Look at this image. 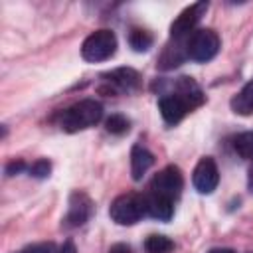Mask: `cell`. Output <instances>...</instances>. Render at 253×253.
I'll return each instance as SVG.
<instances>
[{
    "label": "cell",
    "mask_w": 253,
    "mask_h": 253,
    "mask_svg": "<svg viewBox=\"0 0 253 253\" xmlns=\"http://www.w3.org/2000/svg\"><path fill=\"white\" fill-rule=\"evenodd\" d=\"M103 117V107L95 99H81L61 113L59 126L65 132H79L97 125Z\"/></svg>",
    "instance_id": "6da1fadb"
},
{
    "label": "cell",
    "mask_w": 253,
    "mask_h": 253,
    "mask_svg": "<svg viewBox=\"0 0 253 253\" xmlns=\"http://www.w3.org/2000/svg\"><path fill=\"white\" fill-rule=\"evenodd\" d=\"M109 215L119 225H134L146 215V198L142 194H121L113 200L109 208Z\"/></svg>",
    "instance_id": "7a4b0ae2"
},
{
    "label": "cell",
    "mask_w": 253,
    "mask_h": 253,
    "mask_svg": "<svg viewBox=\"0 0 253 253\" xmlns=\"http://www.w3.org/2000/svg\"><path fill=\"white\" fill-rule=\"evenodd\" d=\"M117 51V36L111 30H97L89 34L81 45V55L85 61L99 63L111 59Z\"/></svg>",
    "instance_id": "3957f363"
},
{
    "label": "cell",
    "mask_w": 253,
    "mask_h": 253,
    "mask_svg": "<svg viewBox=\"0 0 253 253\" xmlns=\"http://www.w3.org/2000/svg\"><path fill=\"white\" fill-rule=\"evenodd\" d=\"M182 188H184V176H182V170L174 164L162 168L150 182V192L152 196H158L162 200H168V202H176L182 194Z\"/></svg>",
    "instance_id": "277c9868"
},
{
    "label": "cell",
    "mask_w": 253,
    "mask_h": 253,
    "mask_svg": "<svg viewBox=\"0 0 253 253\" xmlns=\"http://www.w3.org/2000/svg\"><path fill=\"white\" fill-rule=\"evenodd\" d=\"M217 51H219V36L210 28L196 30L188 38V57L198 63H206L213 59Z\"/></svg>",
    "instance_id": "5b68a950"
},
{
    "label": "cell",
    "mask_w": 253,
    "mask_h": 253,
    "mask_svg": "<svg viewBox=\"0 0 253 253\" xmlns=\"http://www.w3.org/2000/svg\"><path fill=\"white\" fill-rule=\"evenodd\" d=\"M140 87V73L134 71L132 67H117L113 71L103 73V83L99 91L109 93V95H119V93H134Z\"/></svg>",
    "instance_id": "8992f818"
},
{
    "label": "cell",
    "mask_w": 253,
    "mask_h": 253,
    "mask_svg": "<svg viewBox=\"0 0 253 253\" xmlns=\"http://www.w3.org/2000/svg\"><path fill=\"white\" fill-rule=\"evenodd\" d=\"M208 10V2H196L188 8H184L178 18L170 26V38L172 40H188L196 32V24Z\"/></svg>",
    "instance_id": "52a82bcc"
},
{
    "label": "cell",
    "mask_w": 253,
    "mask_h": 253,
    "mask_svg": "<svg viewBox=\"0 0 253 253\" xmlns=\"http://www.w3.org/2000/svg\"><path fill=\"white\" fill-rule=\"evenodd\" d=\"M192 182H194V188H196L200 194H211V192L217 188L219 170H217V164H215V160H213L211 156L200 158V162H198L196 168H194Z\"/></svg>",
    "instance_id": "ba28073f"
},
{
    "label": "cell",
    "mask_w": 253,
    "mask_h": 253,
    "mask_svg": "<svg viewBox=\"0 0 253 253\" xmlns=\"http://www.w3.org/2000/svg\"><path fill=\"white\" fill-rule=\"evenodd\" d=\"M91 211H93L91 198L77 190L69 196V208H67V213L63 217V225L65 227H79L91 217Z\"/></svg>",
    "instance_id": "9c48e42d"
},
{
    "label": "cell",
    "mask_w": 253,
    "mask_h": 253,
    "mask_svg": "<svg viewBox=\"0 0 253 253\" xmlns=\"http://www.w3.org/2000/svg\"><path fill=\"white\" fill-rule=\"evenodd\" d=\"M158 109H160L162 119L168 125H178L192 111V107L186 103V99H182L178 93H166V95H162L158 99Z\"/></svg>",
    "instance_id": "30bf717a"
},
{
    "label": "cell",
    "mask_w": 253,
    "mask_h": 253,
    "mask_svg": "<svg viewBox=\"0 0 253 253\" xmlns=\"http://www.w3.org/2000/svg\"><path fill=\"white\" fill-rule=\"evenodd\" d=\"M186 57H188V40H172L170 38V43H166V47L162 49L156 65L160 69H174Z\"/></svg>",
    "instance_id": "8fae6325"
},
{
    "label": "cell",
    "mask_w": 253,
    "mask_h": 253,
    "mask_svg": "<svg viewBox=\"0 0 253 253\" xmlns=\"http://www.w3.org/2000/svg\"><path fill=\"white\" fill-rule=\"evenodd\" d=\"M154 164V154L142 146V144H134L130 150V176L134 182L142 180V176L148 172V168Z\"/></svg>",
    "instance_id": "7c38bea8"
},
{
    "label": "cell",
    "mask_w": 253,
    "mask_h": 253,
    "mask_svg": "<svg viewBox=\"0 0 253 253\" xmlns=\"http://www.w3.org/2000/svg\"><path fill=\"white\" fill-rule=\"evenodd\" d=\"M146 213L158 221H168L174 213V204L168 202V200H162L158 196H152V194H146Z\"/></svg>",
    "instance_id": "4fadbf2b"
},
{
    "label": "cell",
    "mask_w": 253,
    "mask_h": 253,
    "mask_svg": "<svg viewBox=\"0 0 253 253\" xmlns=\"http://www.w3.org/2000/svg\"><path fill=\"white\" fill-rule=\"evenodd\" d=\"M229 105H231V111L241 117L253 115V79L243 85V89L231 99Z\"/></svg>",
    "instance_id": "5bb4252c"
},
{
    "label": "cell",
    "mask_w": 253,
    "mask_h": 253,
    "mask_svg": "<svg viewBox=\"0 0 253 253\" xmlns=\"http://www.w3.org/2000/svg\"><path fill=\"white\" fill-rule=\"evenodd\" d=\"M152 42H154V38H152V34H150L148 30L132 28V30L128 32V43H130V47H132L134 51H138V53L148 51V49L152 47Z\"/></svg>",
    "instance_id": "9a60e30c"
},
{
    "label": "cell",
    "mask_w": 253,
    "mask_h": 253,
    "mask_svg": "<svg viewBox=\"0 0 253 253\" xmlns=\"http://www.w3.org/2000/svg\"><path fill=\"white\" fill-rule=\"evenodd\" d=\"M144 249H146V253H172L174 251V241L166 235L152 233L144 239Z\"/></svg>",
    "instance_id": "2e32d148"
},
{
    "label": "cell",
    "mask_w": 253,
    "mask_h": 253,
    "mask_svg": "<svg viewBox=\"0 0 253 253\" xmlns=\"http://www.w3.org/2000/svg\"><path fill=\"white\" fill-rule=\"evenodd\" d=\"M233 148L241 158H249L253 160V130L241 132L233 138Z\"/></svg>",
    "instance_id": "e0dca14e"
},
{
    "label": "cell",
    "mask_w": 253,
    "mask_h": 253,
    "mask_svg": "<svg viewBox=\"0 0 253 253\" xmlns=\"http://www.w3.org/2000/svg\"><path fill=\"white\" fill-rule=\"evenodd\" d=\"M105 128H107V132H111V134H125V132H128V128H130V121H128L125 115L115 113V115H111V117L105 121Z\"/></svg>",
    "instance_id": "ac0fdd59"
},
{
    "label": "cell",
    "mask_w": 253,
    "mask_h": 253,
    "mask_svg": "<svg viewBox=\"0 0 253 253\" xmlns=\"http://www.w3.org/2000/svg\"><path fill=\"white\" fill-rule=\"evenodd\" d=\"M16 253H57V249H55V243H51V241H42V243L26 245V247H22V249L16 251Z\"/></svg>",
    "instance_id": "d6986e66"
},
{
    "label": "cell",
    "mask_w": 253,
    "mask_h": 253,
    "mask_svg": "<svg viewBox=\"0 0 253 253\" xmlns=\"http://www.w3.org/2000/svg\"><path fill=\"white\" fill-rule=\"evenodd\" d=\"M51 172V164L45 160V158H40L36 160L32 166H30V174L36 176V178H47Z\"/></svg>",
    "instance_id": "ffe728a7"
},
{
    "label": "cell",
    "mask_w": 253,
    "mask_h": 253,
    "mask_svg": "<svg viewBox=\"0 0 253 253\" xmlns=\"http://www.w3.org/2000/svg\"><path fill=\"white\" fill-rule=\"evenodd\" d=\"M24 166H26V164H24L22 160H14V162H10V164L6 166V174H10V176H12V174H16V172L24 170Z\"/></svg>",
    "instance_id": "44dd1931"
},
{
    "label": "cell",
    "mask_w": 253,
    "mask_h": 253,
    "mask_svg": "<svg viewBox=\"0 0 253 253\" xmlns=\"http://www.w3.org/2000/svg\"><path fill=\"white\" fill-rule=\"evenodd\" d=\"M109 253H132V249H130V245H126V243H115V245L109 249Z\"/></svg>",
    "instance_id": "7402d4cb"
},
{
    "label": "cell",
    "mask_w": 253,
    "mask_h": 253,
    "mask_svg": "<svg viewBox=\"0 0 253 253\" xmlns=\"http://www.w3.org/2000/svg\"><path fill=\"white\" fill-rule=\"evenodd\" d=\"M57 253H77V249H75V245H73L71 241H65Z\"/></svg>",
    "instance_id": "603a6c76"
},
{
    "label": "cell",
    "mask_w": 253,
    "mask_h": 253,
    "mask_svg": "<svg viewBox=\"0 0 253 253\" xmlns=\"http://www.w3.org/2000/svg\"><path fill=\"white\" fill-rule=\"evenodd\" d=\"M208 253H233L231 249H225V247H215V249H210Z\"/></svg>",
    "instance_id": "cb8c5ba5"
},
{
    "label": "cell",
    "mask_w": 253,
    "mask_h": 253,
    "mask_svg": "<svg viewBox=\"0 0 253 253\" xmlns=\"http://www.w3.org/2000/svg\"><path fill=\"white\" fill-rule=\"evenodd\" d=\"M251 253H253V251H251Z\"/></svg>",
    "instance_id": "d4e9b609"
}]
</instances>
